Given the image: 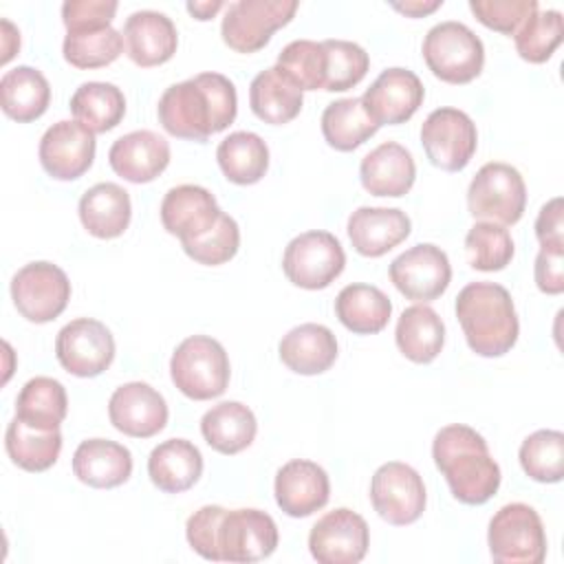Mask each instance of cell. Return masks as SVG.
<instances>
[{
	"label": "cell",
	"mask_w": 564,
	"mask_h": 564,
	"mask_svg": "<svg viewBox=\"0 0 564 564\" xmlns=\"http://www.w3.org/2000/svg\"><path fill=\"white\" fill-rule=\"evenodd\" d=\"M79 220L84 229L101 240L121 236L132 216L130 194L117 183H97L88 187L79 198Z\"/></svg>",
	"instance_id": "28"
},
{
	"label": "cell",
	"mask_w": 564,
	"mask_h": 564,
	"mask_svg": "<svg viewBox=\"0 0 564 564\" xmlns=\"http://www.w3.org/2000/svg\"><path fill=\"white\" fill-rule=\"evenodd\" d=\"M302 104V90L278 66H269L251 79L249 106L264 123L284 126L293 121L300 115Z\"/></svg>",
	"instance_id": "31"
},
{
	"label": "cell",
	"mask_w": 564,
	"mask_h": 564,
	"mask_svg": "<svg viewBox=\"0 0 564 564\" xmlns=\"http://www.w3.org/2000/svg\"><path fill=\"white\" fill-rule=\"evenodd\" d=\"M535 238L540 247H564V216L560 196L540 207L535 218Z\"/></svg>",
	"instance_id": "50"
},
{
	"label": "cell",
	"mask_w": 564,
	"mask_h": 564,
	"mask_svg": "<svg viewBox=\"0 0 564 564\" xmlns=\"http://www.w3.org/2000/svg\"><path fill=\"white\" fill-rule=\"evenodd\" d=\"M273 494L278 507L286 516L306 518L326 507L330 498V480L322 465L306 458H293L278 469Z\"/></svg>",
	"instance_id": "21"
},
{
	"label": "cell",
	"mask_w": 564,
	"mask_h": 564,
	"mask_svg": "<svg viewBox=\"0 0 564 564\" xmlns=\"http://www.w3.org/2000/svg\"><path fill=\"white\" fill-rule=\"evenodd\" d=\"M236 112V86L220 73H198L167 86L156 106L159 123L167 134L198 143L229 128Z\"/></svg>",
	"instance_id": "2"
},
{
	"label": "cell",
	"mask_w": 564,
	"mask_h": 564,
	"mask_svg": "<svg viewBox=\"0 0 564 564\" xmlns=\"http://www.w3.org/2000/svg\"><path fill=\"white\" fill-rule=\"evenodd\" d=\"M0 101L4 115L13 121H35L46 112L51 101L48 79L33 66H15L0 79Z\"/></svg>",
	"instance_id": "34"
},
{
	"label": "cell",
	"mask_w": 564,
	"mask_h": 564,
	"mask_svg": "<svg viewBox=\"0 0 564 564\" xmlns=\"http://www.w3.org/2000/svg\"><path fill=\"white\" fill-rule=\"evenodd\" d=\"M469 9L487 29L513 35L540 4L538 0H469Z\"/></svg>",
	"instance_id": "47"
},
{
	"label": "cell",
	"mask_w": 564,
	"mask_h": 564,
	"mask_svg": "<svg viewBox=\"0 0 564 564\" xmlns=\"http://www.w3.org/2000/svg\"><path fill=\"white\" fill-rule=\"evenodd\" d=\"M185 9L196 20H212L223 9V2L220 0H194V2H187Z\"/></svg>",
	"instance_id": "53"
},
{
	"label": "cell",
	"mask_w": 564,
	"mask_h": 564,
	"mask_svg": "<svg viewBox=\"0 0 564 564\" xmlns=\"http://www.w3.org/2000/svg\"><path fill=\"white\" fill-rule=\"evenodd\" d=\"M70 112L75 121L90 132H108L121 123L126 115V97L121 88L110 82H84L70 97Z\"/></svg>",
	"instance_id": "38"
},
{
	"label": "cell",
	"mask_w": 564,
	"mask_h": 564,
	"mask_svg": "<svg viewBox=\"0 0 564 564\" xmlns=\"http://www.w3.org/2000/svg\"><path fill=\"white\" fill-rule=\"evenodd\" d=\"M533 278L542 293L560 295L564 291V247H540Z\"/></svg>",
	"instance_id": "49"
},
{
	"label": "cell",
	"mask_w": 564,
	"mask_h": 564,
	"mask_svg": "<svg viewBox=\"0 0 564 564\" xmlns=\"http://www.w3.org/2000/svg\"><path fill=\"white\" fill-rule=\"evenodd\" d=\"M432 458L452 496L463 505H485L500 487V467L482 434L469 425L441 427L432 441Z\"/></svg>",
	"instance_id": "3"
},
{
	"label": "cell",
	"mask_w": 564,
	"mask_h": 564,
	"mask_svg": "<svg viewBox=\"0 0 564 564\" xmlns=\"http://www.w3.org/2000/svg\"><path fill=\"white\" fill-rule=\"evenodd\" d=\"M388 275L401 295L425 304L447 291L452 280V264L441 247L432 242H419L390 262Z\"/></svg>",
	"instance_id": "15"
},
{
	"label": "cell",
	"mask_w": 564,
	"mask_h": 564,
	"mask_svg": "<svg viewBox=\"0 0 564 564\" xmlns=\"http://www.w3.org/2000/svg\"><path fill=\"white\" fill-rule=\"evenodd\" d=\"M73 474L95 489L119 487L132 474V454L117 441L88 438L73 454Z\"/></svg>",
	"instance_id": "26"
},
{
	"label": "cell",
	"mask_w": 564,
	"mask_h": 564,
	"mask_svg": "<svg viewBox=\"0 0 564 564\" xmlns=\"http://www.w3.org/2000/svg\"><path fill=\"white\" fill-rule=\"evenodd\" d=\"M123 35L110 26L66 31L62 53L75 68H99L112 64L123 53Z\"/></svg>",
	"instance_id": "40"
},
{
	"label": "cell",
	"mask_w": 564,
	"mask_h": 564,
	"mask_svg": "<svg viewBox=\"0 0 564 564\" xmlns=\"http://www.w3.org/2000/svg\"><path fill=\"white\" fill-rule=\"evenodd\" d=\"M456 317L467 346L480 357H502L520 333L511 293L496 282H469L456 295Z\"/></svg>",
	"instance_id": "4"
},
{
	"label": "cell",
	"mask_w": 564,
	"mask_h": 564,
	"mask_svg": "<svg viewBox=\"0 0 564 564\" xmlns=\"http://www.w3.org/2000/svg\"><path fill=\"white\" fill-rule=\"evenodd\" d=\"M183 251L205 267H218L229 262L240 247V227L229 214H220L218 223L200 238L181 245Z\"/></svg>",
	"instance_id": "46"
},
{
	"label": "cell",
	"mask_w": 564,
	"mask_h": 564,
	"mask_svg": "<svg viewBox=\"0 0 564 564\" xmlns=\"http://www.w3.org/2000/svg\"><path fill=\"white\" fill-rule=\"evenodd\" d=\"M346 267V253L337 236L313 229L295 236L282 256V271L300 289L319 291L335 282Z\"/></svg>",
	"instance_id": "9"
},
{
	"label": "cell",
	"mask_w": 564,
	"mask_h": 564,
	"mask_svg": "<svg viewBox=\"0 0 564 564\" xmlns=\"http://www.w3.org/2000/svg\"><path fill=\"white\" fill-rule=\"evenodd\" d=\"M117 7L115 0H66L62 4V22L66 31L110 26Z\"/></svg>",
	"instance_id": "48"
},
{
	"label": "cell",
	"mask_w": 564,
	"mask_h": 564,
	"mask_svg": "<svg viewBox=\"0 0 564 564\" xmlns=\"http://www.w3.org/2000/svg\"><path fill=\"white\" fill-rule=\"evenodd\" d=\"M203 474V454L187 438H167L148 456V476L165 494L187 491Z\"/></svg>",
	"instance_id": "29"
},
{
	"label": "cell",
	"mask_w": 564,
	"mask_h": 564,
	"mask_svg": "<svg viewBox=\"0 0 564 564\" xmlns=\"http://www.w3.org/2000/svg\"><path fill=\"white\" fill-rule=\"evenodd\" d=\"M522 471L538 482H560L564 476V434L538 430L529 434L518 452Z\"/></svg>",
	"instance_id": "41"
},
{
	"label": "cell",
	"mask_w": 564,
	"mask_h": 564,
	"mask_svg": "<svg viewBox=\"0 0 564 564\" xmlns=\"http://www.w3.org/2000/svg\"><path fill=\"white\" fill-rule=\"evenodd\" d=\"M337 319L357 335H375L386 328L392 315L390 297L372 284H346L335 297Z\"/></svg>",
	"instance_id": "33"
},
{
	"label": "cell",
	"mask_w": 564,
	"mask_h": 564,
	"mask_svg": "<svg viewBox=\"0 0 564 564\" xmlns=\"http://www.w3.org/2000/svg\"><path fill=\"white\" fill-rule=\"evenodd\" d=\"M410 216L399 207L361 205L348 216V238L357 253L379 258L410 236Z\"/></svg>",
	"instance_id": "23"
},
{
	"label": "cell",
	"mask_w": 564,
	"mask_h": 564,
	"mask_svg": "<svg viewBox=\"0 0 564 564\" xmlns=\"http://www.w3.org/2000/svg\"><path fill=\"white\" fill-rule=\"evenodd\" d=\"M487 544L498 564H540L546 557V533L540 513L524 502L500 507L489 520Z\"/></svg>",
	"instance_id": "7"
},
{
	"label": "cell",
	"mask_w": 564,
	"mask_h": 564,
	"mask_svg": "<svg viewBox=\"0 0 564 564\" xmlns=\"http://www.w3.org/2000/svg\"><path fill=\"white\" fill-rule=\"evenodd\" d=\"M216 161L227 181L253 185L269 170V148L260 134L236 130L218 143Z\"/></svg>",
	"instance_id": "35"
},
{
	"label": "cell",
	"mask_w": 564,
	"mask_h": 564,
	"mask_svg": "<svg viewBox=\"0 0 564 564\" xmlns=\"http://www.w3.org/2000/svg\"><path fill=\"white\" fill-rule=\"evenodd\" d=\"M4 447L9 458L26 471H46L62 452V432L42 430L13 416L4 432Z\"/></svg>",
	"instance_id": "37"
},
{
	"label": "cell",
	"mask_w": 564,
	"mask_h": 564,
	"mask_svg": "<svg viewBox=\"0 0 564 564\" xmlns=\"http://www.w3.org/2000/svg\"><path fill=\"white\" fill-rule=\"evenodd\" d=\"M159 214L165 231L185 245L207 234L218 223L223 209L207 187L185 183L165 192Z\"/></svg>",
	"instance_id": "20"
},
{
	"label": "cell",
	"mask_w": 564,
	"mask_h": 564,
	"mask_svg": "<svg viewBox=\"0 0 564 564\" xmlns=\"http://www.w3.org/2000/svg\"><path fill=\"white\" fill-rule=\"evenodd\" d=\"M379 123L372 119L361 97H344L328 104L322 112V134L339 152H350L366 143Z\"/></svg>",
	"instance_id": "36"
},
{
	"label": "cell",
	"mask_w": 564,
	"mask_h": 564,
	"mask_svg": "<svg viewBox=\"0 0 564 564\" xmlns=\"http://www.w3.org/2000/svg\"><path fill=\"white\" fill-rule=\"evenodd\" d=\"M167 403L163 394L145 381L119 386L108 401V416L115 430L134 438H150L167 423Z\"/></svg>",
	"instance_id": "18"
},
{
	"label": "cell",
	"mask_w": 564,
	"mask_h": 564,
	"mask_svg": "<svg viewBox=\"0 0 564 564\" xmlns=\"http://www.w3.org/2000/svg\"><path fill=\"white\" fill-rule=\"evenodd\" d=\"M359 178L372 196L399 198L412 189L416 178L412 152L397 141H383L361 159Z\"/></svg>",
	"instance_id": "25"
},
{
	"label": "cell",
	"mask_w": 564,
	"mask_h": 564,
	"mask_svg": "<svg viewBox=\"0 0 564 564\" xmlns=\"http://www.w3.org/2000/svg\"><path fill=\"white\" fill-rule=\"evenodd\" d=\"M11 297L24 319L46 324L64 313L70 300V280L53 262H29L11 278Z\"/></svg>",
	"instance_id": "11"
},
{
	"label": "cell",
	"mask_w": 564,
	"mask_h": 564,
	"mask_svg": "<svg viewBox=\"0 0 564 564\" xmlns=\"http://www.w3.org/2000/svg\"><path fill=\"white\" fill-rule=\"evenodd\" d=\"M421 53L427 68L447 84H467L485 66L482 40L456 20L434 24L423 37Z\"/></svg>",
	"instance_id": "6"
},
{
	"label": "cell",
	"mask_w": 564,
	"mask_h": 564,
	"mask_svg": "<svg viewBox=\"0 0 564 564\" xmlns=\"http://www.w3.org/2000/svg\"><path fill=\"white\" fill-rule=\"evenodd\" d=\"M423 97L425 88L419 75L410 68L392 66L381 70L361 99L379 126H399L412 119Z\"/></svg>",
	"instance_id": "19"
},
{
	"label": "cell",
	"mask_w": 564,
	"mask_h": 564,
	"mask_svg": "<svg viewBox=\"0 0 564 564\" xmlns=\"http://www.w3.org/2000/svg\"><path fill=\"white\" fill-rule=\"evenodd\" d=\"M394 341L410 361L430 364L443 350L445 324L432 306L412 304L397 319Z\"/></svg>",
	"instance_id": "32"
},
{
	"label": "cell",
	"mask_w": 564,
	"mask_h": 564,
	"mask_svg": "<svg viewBox=\"0 0 564 564\" xmlns=\"http://www.w3.org/2000/svg\"><path fill=\"white\" fill-rule=\"evenodd\" d=\"M229 357L223 344L209 335H189L172 352L170 377L194 401L220 397L229 386Z\"/></svg>",
	"instance_id": "5"
},
{
	"label": "cell",
	"mask_w": 564,
	"mask_h": 564,
	"mask_svg": "<svg viewBox=\"0 0 564 564\" xmlns=\"http://www.w3.org/2000/svg\"><path fill=\"white\" fill-rule=\"evenodd\" d=\"M295 11V0H236L220 24L223 42L238 53H256L269 44L273 31L291 22Z\"/></svg>",
	"instance_id": "10"
},
{
	"label": "cell",
	"mask_w": 564,
	"mask_h": 564,
	"mask_svg": "<svg viewBox=\"0 0 564 564\" xmlns=\"http://www.w3.org/2000/svg\"><path fill=\"white\" fill-rule=\"evenodd\" d=\"M562 35H564L562 13L557 9H544V11L538 9L513 33V42L522 59L531 64H542L560 46Z\"/></svg>",
	"instance_id": "42"
},
{
	"label": "cell",
	"mask_w": 564,
	"mask_h": 564,
	"mask_svg": "<svg viewBox=\"0 0 564 564\" xmlns=\"http://www.w3.org/2000/svg\"><path fill=\"white\" fill-rule=\"evenodd\" d=\"M443 4V0H405V2H392V9L399 13H405L410 18H423L432 11H436Z\"/></svg>",
	"instance_id": "51"
},
{
	"label": "cell",
	"mask_w": 564,
	"mask_h": 564,
	"mask_svg": "<svg viewBox=\"0 0 564 564\" xmlns=\"http://www.w3.org/2000/svg\"><path fill=\"white\" fill-rule=\"evenodd\" d=\"M189 546L209 562H258L278 546L275 520L260 509L205 505L185 522Z\"/></svg>",
	"instance_id": "1"
},
{
	"label": "cell",
	"mask_w": 564,
	"mask_h": 564,
	"mask_svg": "<svg viewBox=\"0 0 564 564\" xmlns=\"http://www.w3.org/2000/svg\"><path fill=\"white\" fill-rule=\"evenodd\" d=\"M370 502L381 520L394 527L416 522L427 502L421 474L401 460L383 463L370 480Z\"/></svg>",
	"instance_id": "12"
},
{
	"label": "cell",
	"mask_w": 564,
	"mask_h": 564,
	"mask_svg": "<svg viewBox=\"0 0 564 564\" xmlns=\"http://www.w3.org/2000/svg\"><path fill=\"white\" fill-rule=\"evenodd\" d=\"M421 145L432 165L445 172L467 167L478 145V130L471 117L458 108L432 110L421 126Z\"/></svg>",
	"instance_id": "13"
},
{
	"label": "cell",
	"mask_w": 564,
	"mask_h": 564,
	"mask_svg": "<svg viewBox=\"0 0 564 564\" xmlns=\"http://www.w3.org/2000/svg\"><path fill=\"white\" fill-rule=\"evenodd\" d=\"M66 388L53 377H33L18 392L15 416L33 427L59 430V423L66 419Z\"/></svg>",
	"instance_id": "39"
},
{
	"label": "cell",
	"mask_w": 564,
	"mask_h": 564,
	"mask_svg": "<svg viewBox=\"0 0 564 564\" xmlns=\"http://www.w3.org/2000/svg\"><path fill=\"white\" fill-rule=\"evenodd\" d=\"M123 46L128 57L143 68L165 64L172 59L178 46V33L174 22L152 9L134 11L123 24Z\"/></svg>",
	"instance_id": "24"
},
{
	"label": "cell",
	"mask_w": 564,
	"mask_h": 564,
	"mask_svg": "<svg viewBox=\"0 0 564 564\" xmlns=\"http://www.w3.org/2000/svg\"><path fill=\"white\" fill-rule=\"evenodd\" d=\"M20 48V31L4 18L2 20V64H7Z\"/></svg>",
	"instance_id": "52"
},
{
	"label": "cell",
	"mask_w": 564,
	"mask_h": 564,
	"mask_svg": "<svg viewBox=\"0 0 564 564\" xmlns=\"http://www.w3.org/2000/svg\"><path fill=\"white\" fill-rule=\"evenodd\" d=\"M95 148V132L75 119H62L42 134L37 156L48 176L57 181H75L90 170Z\"/></svg>",
	"instance_id": "17"
},
{
	"label": "cell",
	"mask_w": 564,
	"mask_h": 564,
	"mask_svg": "<svg viewBox=\"0 0 564 564\" xmlns=\"http://www.w3.org/2000/svg\"><path fill=\"white\" fill-rule=\"evenodd\" d=\"M256 432V414L240 401H220L200 419V434L205 443L227 456L247 449L253 443Z\"/></svg>",
	"instance_id": "30"
},
{
	"label": "cell",
	"mask_w": 564,
	"mask_h": 564,
	"mask_svg": "<svg viewBox=\"0 0 564 564\" xmlns=\"http://www.w3.org/2000/svg\"><path fill=\"white\" fill-rule=\"evenodd\" d=\"M59 366L75 377H97L115 359V337L106 324L93 317H77L59 328L55 337Z\"/></svg>",
	"instance_id": "14"
},
{
	"label": "cell",
	"mask_w": 564,
	"mask_h": 564,
	"mask_svg": "<svg viewBox=\"0 0 564 564\" xmlns=\"http://www.w3.org/2000/svg\"><path fill=\"white\" fill-rule=\"evenodd\" d=\"M322 44L326 51L324 90L344 93L366 77L370 57L364 46L350 40H324Z\"/></svg>",
	"instance_id": "45"
},
{
	"label": "cell",
	"mask_w": 564,
	"mask_h": 564,
	"mask_svg": "<svg viewBox=\"0 0 564 564\" xmlns=\"http://www.w3.org/2000/svg\"><path fill=\"white\" fill-rule=\"evenodd\" d=\"M302 93L324 88L326 82V51L322 42L315 40H293L289 42L275 64Z\"/></svg>",
	"instance_id": "44"
},
{
	"label": "cell",
	"mask_w": 564,
	"mask_h": 564,
	"mask_svg": "<svg viewBox=\"0 0 564 564\" xmlns=\"http://www.w3.org/2000/svg\"><path fill=\"white\" fill-rule=\"evenodd\" d=\"M108 163L128 183H150L170 163V143L154 130H132L108 150Z\"/></svg>",
	"instance_id": "22"
},
{
	"label": "cell",
	"mask_w": 564,
	"mask_h": 564,
	"mask_svg": "<svg viewBox=\"0 0 564 564\" xmlns=\"http://www.w3.org/2000/svg\"><path fill=\"white\" fill-rule=\"evenodd\" d=\"M368 544L366 520L346 507L324 513L308 533V551L319 564H357L366 557Z\"/></svg>",
	"instance_id": "16"
},
{
	"label": "cell",
	"mask_w": 564,
	"mask_h": 564,
	"mask_svg": "<svg viewBox=\"0 0 564 564\" xmlns=\"http://www.w3.org/2000/svg\"><path fill=\"white\" fill-rule=\"evenodd\" d=\"M513 238L509 229L496 223H474L465 236V253L478 271H500L513 258Z\"/></svg>",
	"instance_id": "43"
},
{
	"label": "cell",
	"mask_w": 564,
	"mask_h": 564,
	"mask_svg": "<svg viewBox=\"0 0 564 564\" xmlns=\"http://www.w3.org/2000/svg\"><path fill=\"white\" fill-rule=\"evenodd\" d=\"M282 364L297 375H322L337 359L335 333L315 322L293 326L278 344Z\"/></svg>",
	"instance_id": "27"
},
{
	"label": "cell",
	"mask_w": 564,
	"mask_h": 564,
	"mask_svg": "<svg viewBox=\"0 0 564 564\" xmlns=\"http://www.w3.org/2000/svg\"><path fill=\"white\" fill-rule=\"evenodd\" d=\"M527 207V185L522 174L502 161L485 163L467 187V209L474 218L516 225Z\"/></svg>",
	"instance_id": "8"
}]
</instances>
